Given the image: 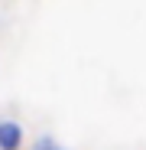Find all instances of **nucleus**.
<instances>
[{
  "mask_svg": "<svg viewBox=\"0 0 146 150\" xmlns=\"http://www.w3.org/2000/svg\"><path fill=\"white\" fill-rule=\"evenodd\" d=\"M20 140H23V131L16 127V124H10V121L0 124V150H16Z\"/></svg>",
  "mask_w": 146,
  "mask_h": 150,
  "instance_id": "f257e3e1",
  "label": "nucleus"
},
{
  "mask_svg": "<svg viewBox=\"0 0 146 150\" xmlns=\"http://www.w3.org/2000/svg\"><path fill=\"white\" fill-rule=\"evenodd\" d=\"M36 150H62V147H55V140H49V137H45V140L36 144Z\"/></svg>",
  "mask_w": 146,
  "mask_h": 150,
  "instance_id": "f03ea898",
  "label": "nucleus"
}]
</instances>
